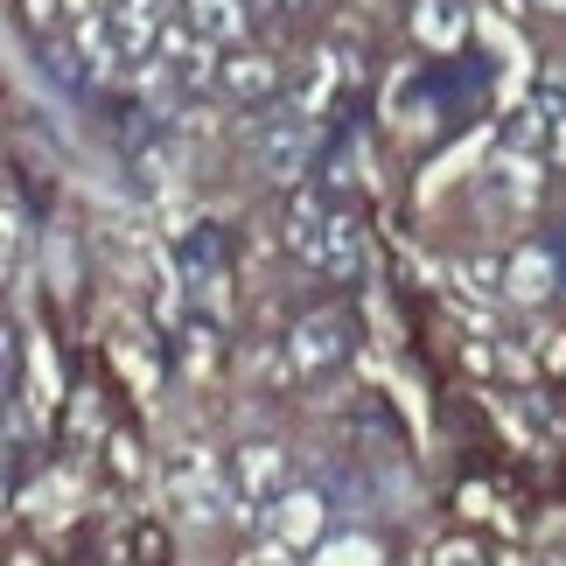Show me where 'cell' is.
<instances>
[{"label": "cell", "mask_w": 566, "mask_h": 566, "mask_svg": "<svg viewBox=\"0 0 566 566\" xmlns=\"http://www.w3.org/2000/svg\"><path fill=\"white\" fill-rule=\"evenodd\" d=\"M308 161H315V126L308 119H273L266 134H259V168H266L280 189H294L308 176Z\"/></svg>", "instance_id": "1"}, {"label": "cell", "mask_w": 566, "mask_h": 566, "mask_svg": "<svg viewBox=\"0 0 566 566\" xmlns=\"http://www.w3.org/2000/svg\"><path fill=\"white\" fill-rule=\"evenodd\" d=\"M322 532H329V504H322L315 490H287V496H280V504H273V538H280V546H287V553L315 546Z\"/></svg>", "instance_id": "2"}, {"label": "cell", "mask_w": 566, "mask_h": 566, "mask_svg": "<svg viewBox=\"0 0 566 566\" xmlns=\"http://www.w3.org/2000/svg\"><path fill=\"white\" fill-rule=\"evenodd\" d=\"M343 350H350V322H343L336 308L294 322V364H301V371H322V364H336Z\"/></svg>", "instance_id": "3"}, {"label": "cell", "mask_w": 566, "mask_h": 566, "mask_svg": "<svg viewBox=\"0 0 566 566\" xmlns=\"http://www.w3.org/2000/svg\"><path fill=\"white\" fill-rule=\"evenodd\" d=\"M105 35H113L119 63H140L155 50V35H161V0H119L113 21H105Z\"/></svg>", "instance_id": "4"}, {"label": "cell", "mask_w": 566, "mask_h": 566, "mask_svg": "<svg viewBox=\"0 0 566 566\" xmlns=\"http://www.w3.org/2000/svg\"><path fill=\"white\" fill-rule=\"evenodd\" d=\"M280 483H287V454H280L273 441H245V448H238V490H245V496H273Z\"/></svg>", "instance_id": "5"}, {"label": "cell", "mask_w": 566, "mask_h": 566, "mask_svg": "<svg viewBox=\"0 0 566 566\" xmlns=\"http://www.w3.org/2000/svg\"><path fill=\"white\" fill-rule=\"evenodd\" d=\"M189 29L203 42H238L245 35V8L238 0H189Z\"/></svg>", "instance_id": "6"}, {"label": "cell", "mask_w": 566, "mask_h": 566, "mask_svg": "<svg viewBox=\"0 0 566 566\" xmlns=\"http://www.w3.org/2000/svg\"><path fill=\"white\" fill-rule=\"evenodd\" d=\"M315 266L322 273H357V231H350V217H322V245H315Z\"/></svg>", "instance_id": "7"}, {"label": "cell", "mask_w": 566, "mask_h": 566, "mask_svg": "<svg viewBox=\"0 0 566 566\" xmlns=\"http://www.w3.org/2000/svg\"><path fill=\"white\" fill-rule=\"evenodd\" d=\"M412 35H420L427 50H454V42H462V8H454V0H420Z\"/></svg>", "instance_id": "8"}, {"label": "cell", "mask_w": 566, "mask_h": 566, "mask_svg": "<svg viewBox=\"0 0 566 566\" xmlns=\"http://www.w3.org/2000/svg\"><path fill=\"white\" fill-rule=\"evenodd\" d=\"M511 294L517 301H546L553 294V259L546 252H517L511 259Z\"/></svg>", "instance_id": "9"}, {"label": "cell", "mask_w": 566, "mask_h": 566, "mask_svg": "<svg viewBox=\"0 0 566 566\" xmlns=\"http://www.w3.org/2000/svg\"><path fill=\"white\" fill-rule=\"evenodd\" d=\"M224 84H231L238 98H266L273 84H280V71H273L266 56H231V63H224Z\"/></svg>", "instance_id": "10"}, {"label": "cell", "mask_w": 566, "mask_h": 566, "mask_svg": "<svg viewBox=\"0 0 566 566\" xmlns=\"http://www.w3.org/2000/svg\"><path fill=\"white\" fill-rule=\"evenodd\" d=\"M322 217H329V210H322L315 196H294V210H287V245H294L301 259H315V245H322Z\"/></svg>", "instance_id": "11"}, {"label": "cell", "mask_w": 566, "mask_h": 566, "mask_svg": "<svg viewBox=\"0 0 566 566\" xmlns=\"http://www.w3.org/2000/svg\"><path fill=\"white\" fill-rule=\"evenodd\" d=\"M77 50L92 56V71H98V77H105V71H113V63H119V50H113V35H105V21H92V14L77 21Z\"/></svg>", "instance_id": "12"}, {"label": "cell", "mask_w": 566, "mask_h": 566, "mask_svg": "<svg viewBox=\"0 0 566 566\" xmlns=\"http://www.w3.org/2000/svg\"><path fill=\"white\" fill-rule=\"evenodd\" d=\"M14 252H21V217H14V210H0V280L14 273Z\"/></svg>", "instance_id": "13"}, {"label": "cell", "mask_w": 566, "mask_h": 566, "mask_svg": "<svg viewBox=\"0 0 566 566\" xmlns=\"http://www.w3.org/2000/svg\"><path fill=\"white\" fill-rule=\"evenodd\" d=\"M238 566H294V553L280 546V538H266V546H245V553H238Z\"/></svg>", "instance_id": "14"}, {"label": "cell", "mask_w": 566, "mask_h": 566, "mask_svg": "<svg viewBox=\"0 0 566 566\" xmlns=\"http://www.w3.org/2000/svg\"><path fill=\"white\" fill-rule=\"evenodd\" d=\"M433 566H483V546H469V538H448V546L433 553Z\"/></svg>", "instance_id": "15"}, {"label": "cell", "mask_w": 566, "mask_h": 566, "mask_svg": "<svg viewBox=\"0 0 566 566\" xmlns=\"http://www.w3.org/2000/svg\"><path fill=\"white\" fill-rule=\"evenodd\" d=\"M140 168H147V182H176V168H182V161H176V147H155V155H147Z\"/></svg>", "instance_id": "16"}, {"label": "cell", "mask_w": 566, "mask_h": 566, "mask_svg": "<svg viewBox=\"0 0 566 566\" xmlns=\"http://www.w3.org/2000/svg\"><path fill=\"white\" fill-rule=\"evenodd\" d=\"M538 134H546V113H517V126H511V140H517V147H532Z\"/></svg>", "instance_id": "17"}, {"label": "cell", "mask_w": 566, "mask_h": 566, "mask_svg": "<svg viewBox=\"0 0 566 566\" xmlns=\"http://www.w3.org/2000/svg\"><path fill=\"white\" fill-rule=\"evenodd\" d=\"M29 21H35V29H50V21H56V0H29Z\"/></svg>", "instance_id": "18"}, {"label": "cell", "mask_w": 566, "mask_h": 566, "mask_svg": "<svg viewBox=\"0 0 566 566\" xmlns=\"http://www.w3.org/2000/svg\"><path fill=\"white\" fill-rule=\"evenodd\" d=\"M538 8H546V14H566V0H538Z\"/></svg>", "instance_id": "19"}, {"label": "cell", "mask_w": 566, "mask_h": 566, "mask_svg": "<svg viewBox=\"0 0 566 566\" xmlns=\"http://www.w3.org/2000/svg\"><path fill=\"white\" fill-rule=\"evenodd\" d=\"M273 8H294V0H273Z\"/></svg>", "instance_id": "20"}, {"label": "cell", "mask_w": 566, "mask_h": 566, "mask_svg": "<svg viewBox=\"0 0 566 566\" xmlns=\"http://www.w3.org/2000/svg\"><path fill=\"white\" fill-rule=\"evenodd\" d=\"M77 8H84V0H77ZM92 8H105V0H92Z\"/></svg>", "instance_id": "21"}]
</instances>
